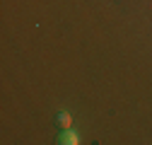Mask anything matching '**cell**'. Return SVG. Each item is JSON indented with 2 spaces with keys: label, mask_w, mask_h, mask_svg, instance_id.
<instances>
[{
  "label": "cell",
  "mask_w": 152,
  "mask_h": 145,
  "mask_svg": "<svg viewBox=\"0 0 152 145\" xmlns=\"http://www.w3.org/2000/svg\"><path fill=\"white\" fill-rule=\"evenodd\" d=\"M58 143H63V145H77V143H80V138H77V133H70V131H68V133H63V135H61V140H58Z\"/></svg>",
  "instance_id": "1"
},
{
  "label": "cell",
  "mask_w": 152,
  "mask_h": 145,
  "mask_svg": "<svg viewBox=\"0 0 152 145\" xmlns=\"http://www.w3.org/2000/svg\"><path fill=\"white\" fill-rule=\"evenodd\" d=\"M56 119H58V126H61V128H70V126H72L68 111H58V116H56Z\"/></svg>",
  "instance_id": "2"
}]
</instances>
